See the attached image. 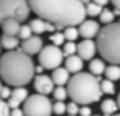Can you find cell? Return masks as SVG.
Returning <instances> with one entry per match:
<instances>
[{
	"instance_id": "obj_1",
	"label": "cell",
	"mask_w": 120,
	"mask_h": 116,
	"mask_svg": "<svg viewBox=\"0 0 120 116\" xmlns=\"http://www.w3.org/2000/svg\"><path fill=\"white\" fill-rule=\"evenodd\" d=\"M32 12L46 21L53 23L58 31L85 21V5L81 0H29Z\"/></svg>"
},
{
	"instance_id": "obj_2",
	"label": "cell",
	"mask_w": 120,
	"mask_h": 116,
	"mask_svg": "<svg viewBox=\"0 0 120 116\" xmlns=\"http://www.w3.org/2000/svg\"><path fill=\"white\" fill-rule=\"evenodd\" d=\"M35 67L30 55L17 51H9L0 57V78L6 86L26 87L35 78Z\"/></svg>"
},
{
	"instance_id": "obj_3",
	"label": "cell",
	"mask_w": 120,
	"mask_h": 116,
	"mask_svg": "<svg viewBox=\"0 0 120 116\" xmlns=\"http://www.w3.org/2000/svg\"><path fill=\"white\" fill-rule=\"evenodd\" d=\"M68 98L79 105H90L97 102L102 98L100 89V78L94 76L87 72H81L71 76L70 83L67 84Z\"/></svg>"
},
{
	"instance_id": "obj_4",
	"label": "cell",
	"mask_w": 120,
	"mask_h": 116,
	"mask_svg": "<svg viewBox=\"0 0 120 116\" xmlns=\"http://www.w3.org/2000/svg\"><path fill=\"white\" fill-rule=\"evenodd\" d=\"M97 51L109 64H120V23L103 26L97 35Z\"/></svg>"
},
{
	"instance_id": "obj_5",
	"label": "cell",
	"mask_w": 120,
	"mask_h": 116,
	"mask_svg": "<svg viewBox=\"0 0 120 116\" xmlns=\"http://www.w3.org/2000/svg\"><path fill=\"white\" fill-rule=\"evenodd\" d=\"M29 0H0V24L6 20L24 21L30 15Z\"/></svg>"
},
{
	"instance_id": "obj_6",
	"label": "cell",
	"mask_w": 120,
	"mask_h": 116,
	"mask_svg": "<svg viewBox=\"0 0 120 116\" xmlns=\"http://www.w3.org/2000/svg\"><path fill=\"white\" fill-rule=\"evenodd\" d=\"M23 110L26 116H50L53 113V102L46 95H30L23 104Z\"/></svg>"
},
{
	"instance_id": "obj_7",
	"label": "cell",
	"mask_w": 120,
	"mask_h": 116,
	"mask_svg": "<svg viewBox=\"0 0 120 116\" xmlns=\"http://www.w3.org/2000/svg\"><path fill=\"white\" fill-rule=\"evenodd\" d=\"M40 66H43L44 69L49 70H55V69L61 67L62 61H64V52L62 49H59L58 46H44L43 51L38 54Z\"/></svg>"
},
{
	"instance_id": "obj_8",
	"label": "cell",
	"mask_w": 120,
	"mask_h": 116,
	"mask_svg": "<svg viewBox=\"0 0 120 116\" xmlns=\"http://www.w3.org/2000/svg\"><path fill=\"white\" fill-rule=\"evenodd\" d=\"M55 83H53L52 76H47V75H37L34 78V89L37 93L40 95H50L55 90Z\"/></svg>"
},
{
	"instance_id": "obj_9",
	"label": "cell",
	"mask_w": 120,
	"mask_h": 116,
	"mask_svg": "<svg viewBox=\"0 0 120 116\" xmlns=\"http://www.w3.org/2000/svg\"><path fill=\"white\" fill-rule=\"evenodd\" d=\"M43 48H44V43H43V38L40 35H32L30 38L21 41V44H20V51L27 54V55L40 54L43 51Z\"/></svg>"
},
{
	"instance_id": "obj_10",
	"label": "cell",
	"mask_w": 120,
	"mask_h": 116,
	"mask_svg": "<svg viewBox=\"0 0 120 116\" xmlns=\"http://www.w3.org/2000/svg\"><path fill=\"white\" fill-rule=\"evenodd\" d=\"M100 29L102 28L99 26V23L94 20H85L84 23L79 24V34L84 40H93L94 37L97 38Z\"/></svg>"
},
{
	"instance_id": "obj_11",
	"label": "cell",
	"mask_w": 120,
	"mask_h": 116,
	"mask_svg": "<svg viewBox=\"0 0 120 116\" xmlns=\"http://www.w3.org/2000/svg\"><path fill=\"white\" fill-rule=\"evenodd\" d=\"M96 51H97V43L93 41V40H82V41L78 44V55L87 61H91L96 55Z\"/></svg>"
},
{
	"instance_id": "obj_12",
	"label": "cell",
	"mask_w": 120,
	"mask_h": 116,
	"mask_svg": "<svg viewBox=\"0 0 120 116\" xmlns=\"http://www.w3.org/2000/svg\"><path fill=\"white\" fill-rule=\"evenodd\" d=\"M29 96L30 95H29V92H27L26 87H15V89L12 90L11 98L8 99V104H9V107H11L12 110H14V108H20V105L24 104Z\"/></svg>"
},
{
	"instance_id": "obj_13",
	"label": "cell",
	"mask_w": 120,
	"mask_h": 116,
	"mask_svg": "<svg viewBox=\"0 0 120 116\" xmlns=\"http://www.w3.org/2000/svg\"><path fill=\"white\" fill-rule=\"evenodd\" d=\"M30 28H32L34 34H37V35L44 34V32H52L53 34V32L58 31V28H56L53 23L46 21V20H43V18H34V20L30 21Z\"/></svg>"
},
{
	"instance_id": "obj_14",
	"label": "cell",
	"mask_w": 120,
	"mask_h": 116,
	"mask_svg": "<svg viewBox=\"0 0 120 116\" xmlns=\"http://www.w3.org/2000/svg\"><path fill=\"white\" fill-rule=\"evenodd\" d=\"M52 80L55 83L56 87H64L70 83V72L67 70L65 67H58L52 72Z\"/></svg>"
},
{
	"instance_id": "obj_15",
	"label": "cell",
	"mask_w": 120,
	"mask_h": 116,
	"mask_svg": "<svg viewBox=\"0 0 120 116\" xmlns=\"http://www.w3.org/2000/svg\"><path fill=\"white\" fill-rule=\"evenodd\" d=\"M64 67L67 69L70 73L76 75V73H81L82 67H84V60H82L79 55H71V57H67L65 58V64Z\"/></svg>"
},
{
	"instance_id": "obj_16",
	"label": "cell",
	"mask_w": 120,
	"mask_h": 116,
	"mask_svg": "<svg viewBox=\"0 0 120 116\" xmlns=\"http://www.w3.org/2000/svg\"><path fill=\"white\" fill-rule=\"evenodd\" d=\"M2 29H3V35H9V37H18L21 29V24L20 21L17 20H6L2 23Z\"/></svg>"
},
{
	"instance_id": "obj_17",
	"label": "cell",
	"mask_w": 120,
	"mask_h": 116,
	"mask_svg": "<svg viewBox=\"0 0 120 116\" xmlns=\"http://www.w3.org/2000/svg\"><path fill=\"white\" fill-rule=\"evenodd\" d=\"M88 69H90V73L94 75V76L100 78L106 70V66H105V60L103 58H93L88 64Z\"/></svg>"
},
{
	"instance_id": "obj_18",
	"label": "cell",
	"mask_w": 120,
	"mask_h": 116,
	"mask_svg": "<svg viewBox=\"0 0 120 116\" xmlns=\"http://www.w3.org/2000/svg\"><path fill=\"white\" fill-rule=\"evenodd\" d=\"M100 110H102L103 116H112V115L117 113L119 104H117V101H114V99H111V98L103 99V101L100 102Z\"/></svg>"
},
{
	"instance_id": "obj_19",
	"label": "cell",
	"mask_w": 120,
	"mask_h": 116,
	"mask_svg": "<svg viewBox=\"0 0 120 116\" xmlns=\"http://www.w3.org/2000/svg\"><path fill=\"white\" fill-rule=\"evenodd\" d=\"M0 43H2V48L6 49L8 52H9V51H17V48H20V40H18V37L2 35Z\"/></svg>"
},
{
	"instance_id": "obj_20",
	"label": "cell",
	"mask_w": 120,
	"mask_h": 116,
	"mask_svg": "<svg viewBox=\"0 0 120 116\" xmlns=\"http://www.w3.org/2000/svg\"><path fill=\"white\" fill-rule=\"evenodd\" d=\"M105 76L106 80H111V81L120 80V64H109L105 70Z\"/></svg>"
},
{
	"instance_id": "obj_21",
	"label": "cell",
	"mask_w": 120,
	"mask_h": 116,
	"mask_svg": "<svg viewBox=\"0 0 120 116\" xmlns=\"http://www.w3.org/2000/svg\"><path fill=\"white\" fill-rule=\"evenodd\" d=\"M62 32H64L65 40H67V41H76L78 37H81L79 28H76V26H67V28H64Z\"/></svg>"
},
{
	"instance_id": "obj_22",
	"label": "cell",
	"mask_w": 120,
	"mask_h": 116,
	"mask_svg": "<svg viewBox=\"0 0 120 116\" xmlns=\"http://www.w3.org/2000/svg\"><path fill=\"white\" fill-rule=\"evenodd\" d=\"M114 11H111V9H103L102 11V14L99 15V20H100V23L102 24H105V26H108V24H112V23H116L114 21Z\"/></svg>"
},
{
	"instance_id": "obj_23",
	"label": "cell",
	"mask_w": 120,
	"mask_h": 116,
	"mask_svg": "<svg viewBox=\"0 0 120 116\" xmlns=\"http://www.w3.org/2000/svg\"><path fill=\"white\" fill-rule=\"evenodd\" d=\"M50 43H52L53 46H64L65 43H67V40H65V35L62 31H56V32H53L52 35H50Z\"/></svg>"
},
{
	"instance_id": "obj_24",
	"label": "cell",
	"mask_w": 120,
	"mask_h": 116,
	"mask_svg": "<svg viewBox=\"0 0 120 116\" xmlns=\"http://www.w3.org/2000/svg\"><path fill=\"white\" fill-rule=\"evenodd\" d=\"M100 89L103 95H112L116 92V84L111 80H102L100 81Z\"/></svg>"
},
{
	"instance_id": "obj_25",
	"label": "cell",
	"mask_w": 120,
	"mask_h": 116,
	"mask_svg": "<svg viewBox=\"0 0 120 116\" xmlns=\"http://www.w3.org/2000/svg\"><path fill=\"white\" fill-rule=\"evenodd\" d=\"M85 11H87V15H90V17H96V15L102 14L103 8L100 5H97V3L91 2V3H88V5L85 6Z\"/></svg>"
},
{
	"instance_id": "obj_26",
	"label": "cell",
	"mask_w": 120,
	"mask_h": 116,
	"mask_svg": "<svg viewBox=\"0 0 120 116\" xmlns=\"http://www.w3.org/2000/svg\"><path fill=\"white\" fill-rule=\"evenodd\" d=\"M62 52H64V57H71V55L78 54V44L75 41H67L64 46H62Z\"/></svg>"
},
{
	"instance_id": "obj_27",
	"label": "cell",
	"mask_w": 120,
	"mask_h": 116,
	"mask_svg": "<svg viewBox=\"0 0 120 116\" xmlns=\"http://www.w3.org/2000/svg\"><path fill=\"white\" fill-rule=\"evenodd\" d=\"M53 98L56 99V101H62L64 102L65 99L68 98V90L67 87H55V90H53Z\"/></svg>"
},
{
	"instance_id": "obj_28",
	"label": "cell",
	"mask_w": 120,
	"mask_h": 116,
	"mask_svg": "<svg viewBox=\"0 0 120 116\" xmlns=\"http://www.w3.org/2000/svg\"><path fill=\"white\" fill-rule=\"evenodd\" d=\"M32 35H34V31H32V28H30V24H21V29H20V34H18V38H21L24 41V40L30 38Z\"/></svg>"
},
{
	"instance_id": "obj_29",
	"label": "cell",
	"mask_w": 120,
	"mask_h": 116,
	"mask_svg": "<svg viewBox=\"0 0 120 116\" xmlns=\"http://www.w3.org/2000/svg\"><path fill=\"white\" fill-rule=\"evenodd\" d=\"M53 113L58 115V116L67 113V104H65V102H62V101H56V102H53Z\"/></svg>"
},
{
	"instance_id": "obj_30",
	"label": "cell",
	"mask_w": 120,
	"mask_h": 116,
	"mask_svg": "<svg viewBox=\"0 0 120 116\" xmlns=\"http://www.w3.org/2000/svg\"><path fill=\"white\" fill-rule=\"evenodd\" d=\"M79 110H81V107H79L78 102L70 101L67 104V113H68V116H79Z\"/></svg>"
},
{
	"instance_id": "obj_31",
	"label": "cell",
	"mask_w": 120,
	"mask_h": 116,
	"mask_svg": "<svg viewBox=\"0 0 120 116\" xmlns=\"http://www.w3.org/2000/svg\"><path fill=\"white\" fill-rule=\"evenodd\" d=\"M11 110L12 108L9 107L8 101L0 98V116H11Z\"/></svg>"
},
{
	"instance_id": "obj_32",
	"label": "cell",
	"mask_w": 120,
	"mask_h": 116,
	"mask_svg": "<svg viewBox=\"0 0 120 116\" xmlns=\"http://www.w3.org/2000/svg\"><path fill=\"white\" fill-rule=\"evenodd\" d=\"M12 95V90H11V86H2V89H0V98L2 99H9Z\"/></svg>"
},
{
	"instance_id": "obj_33",
	"label": "cell",
	"mask_w": 120,
	"mask_h": 116,
	"mask_svg": "<svg viewBox=\"0 0 120 116\" xmlns=\"http://www.w3.org/2000/svg\"><path fill=\"white\" fill-rule=\"evenodd\" d=\"M79 116H93L91 107H88V105H82L81 110H79Z\"/></svg>"
},
{
	"instance_id": "obj_34",
	"label": "cell",
	"mask_w": 120,
	"mask_h": 116,
	"mask_svg": "<svg viewBox=\"0 0 120 116\" xmlns=\"http://www.w3.org/2000/svg\"><path fill=\"white\" fill-rule=\"evenodd\" d=\"M11 116H26V115H24L23 108H14V110H11Z\"/></svg>"
},
{
	"instance_id": "obj_35",
	"label": "cell",
	"mask_w": 120,
	"mask_h": 116,
	"mask_svg": "<svg viewBox=\"0 0 120 116\" xmlns=\"http://www.w3.org/2000/svg\"><path fill=\"white\" fill-rule=\"evenodd\" d=\"M43 72H44V67H43V66H37V67H35V73L37 75H44Z\"/></svg>"
},
{
	"instance_id": "obj_36",
	"label": "cell",
	"mask_w": 120,
	"mask_h": 116,
	"mask_svg": "<svg viewBox=\"0 0 120 116\" xmlns=\"http://www.w3.org/2000/svg\"><path fill=\"white\" fill-rule=\"evenodd\" d=\"M93 2H94V3H97V5H100V6H103V5H106L109 0H93Z\"/></svg>"
},
{
	"instance_id": "obj_37",
	"label": "cell",
	"mask_w": 120,
	"mask_h": 116,
	"mask_svg": "<svg viewBox=\"0 0 120 116\" xmlns=\"http://www.w3.org/2000/svg\"><path fill=\"white\" fill-rule=\"evenodd\" d=\"M111 3L116 6L117 9H120V0H111Z\"/></svg>"
},
{
	"instance_id": "obj_38",
	"label": "cell",
	"mask_w": 120,
	"mask_h": 116,
	"mask_svg": "<svg viewBox=\"0 0 120 116\" xmlns=\"http://www.w3.org/2000/svg\"><path fill=\"white\" fill-rule=\"evenodd\" d=\"M81 2H82V5H85V6H87L88 3H91V2H93V0H81Z\"/></svg>"
},
{
	"instance_id": "obj_39",
	"label": "cell",
	"mask_w": 120,
	"mask_h": 116,
	"mask_svg": "<svg viewBox=\"0 0 120 116\" xmlns=\"http://www.w3.org/2000/svg\"><path fill=\"white\" fill-rule=\"evenodd\" d=\"M114 15H120V9H117V8L114 9Z\"/></svg>"
},
{
	"instance_id": "obj_40",
	"label": "cell",
	"mask_w": 120,
	"mask_h": 116,
	"mask_svg": "<svg viewBox=\"0 0 120 116\" xmlns=\"http://www.w3.org/2000/svg\"><path fill=\"white\" fill-rule=\"evenodd\" d=\"M117 104H119V110H120V93L117 95Z\"/></svg>"
},
{
	"instance_id": "obj_41",
	"label": "cell",
	"mask_w": 120,
	"mask_h": 116,
	"mask_svg": "<svg viewBox=\"0 0 120 116\" xmlns=\"http://www.w3.org/2000/svg\"><path fill=\"white\" fill-rule=\"evenodd\" d=\"M112 116H120V113H116V115H112Z\"/></svg>"
},
{
	"instance_id": "obj_42",
	"label": "cell",
	"mask_w": 120,
	"mask_h": 116,
	"mask_svg": "<svg viewBox=\"0 0 120 116\" xmlns=\"http://www.w3.org/2000/svg\"><path fill=\"white\" fill-rule=\"evenodd\" d=\"M0 51H2V43H0Z\"/></svg>"
},
{
	"instance_id": "obj_43",
	"label": "cell",
	"mask_w": 120,
	"mask_h": 116,
	"mask_svg": "<svg viewBox=\"0 0 120 116\" xmlns=\"http://www.w3.org/2000/svg\"><path fill=\"white\" fill-rule=\"evenodd\" d=\"M0 89H2V83H0Z\"/></svg>"
},
{
	"instance_id": "obj_44",
	"label": "cell",
	"mask_w": 120,
	"mask_h": 116,
	"mask_svg": "<svg viewBox=\"0 0 120 116\" xmlns=\"http://www.w3.org/2000/svg\"><path fill=\"white\" fill-rule=\"evenodd\" d=\"M93 116H99V115H93Z\"/></svg>"
},
{
	"instance_id": "obj_45",
	"label": "cell",
	"mask_w": 120,
	"mask_h": 116,
	"mask_svg": "<svg viewBox=\"0 0 120 116\" xmlns=\"http://www.w3.org/2000/svg\"><path fill=\"white\" fill-rule=\"evenodd\" d=\"M119 23H120V20H119Z\"/></svg>"
}]
</instances>
